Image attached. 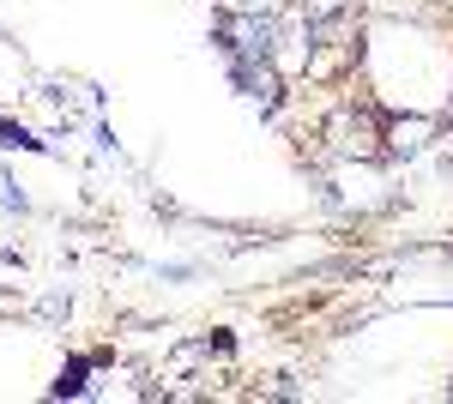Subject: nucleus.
I'll return each mask as SVG.
<instances>
[{"label":"nucleus","instance_id":"obj_1","mask_svg":"<svg viewBox=\"0 0 453 404\" xmlns=\"http://www.w3.org/2000/svg\"><path fill=\"white\" fill-rule=\"evenodd\" d=\"M236 79L248 85V97L260 103V109H273V103H279V79H273L266 61H260V67H254V61H236Z\"/></svg>","mask_w":453,"mask_h":404},{"label":"nucleus","instance_id":"obj_2","mask_svg":"<svg viewBox=\"0 0 453 404\" xmlns=\"http://www.w3.org/2000/svg\"><path fill=\"white\" fill-rule=\"evenodd\" d=\"M345 0H309V12H339Z\"/></svg>","mask_w":453,"mask_h":404}]
</instances>
